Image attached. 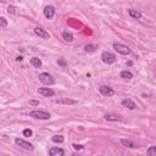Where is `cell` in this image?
I'll use <instances>...</instances> for the list:
<instances>
[{"label": "cell", "mask_w": 156, "mask_h": 156, "mask_svg": "<svg viewBox=\"0 0 156 156\" xmlns=\"http://www.w3.org/2000/svg\"><path fill=\"white\" fill-rule=\"evenodd\" d=\"M34 33H35V35H38L39 38H43V39H49L50 38L49 32H46V31L44 28H42V27H35L34 28Z\"/></svg>", "instance_id": "8"}, {"label": "cell", "mask_w": 156, "mask_h": 156, "mask_svg": "<svg viewBox=\"0 0 156 156\" xmlns=\"http://www.w3.org/2000/svg\"><path fill=\"white\" fill-rule=\"evenodd\" d=\"M23 135H24V137H32V135H33L32 129H29V128L23 129Z\"/></svg>", "instance_id": "23"}, {"label": "cell", "mask_w": 156, "mask_h": 156, "mask_svg": "<svg viewBox=\"0 0 156 156\" xmlns=\"http://www.w3.org/2000/svg\"><path fill=\"white\" fill-rule=\"evenodd\" d=\"M15 143H16L18 146H21L22 149H24V150L32 151L33 149H34L33 144H31V143H28V141H26V140H23V139H20V138H16V139H15Z\"/></svg>", "instance_id": "5"}, {"label": "cell", "mask_w": 156, "mask_h": 156, "mask_svg": "<svg viewBox=\"0 0 156 156\" xmlns=\"http://www.w3.org/2000/svg\"><path fill=\"white\" fill-rule=\"evenodd\" d=\"M71 156H78V155H77V154H73V155H71Z\"/></svg>", "instance_id": "29"}, {"label": "cell", "mask_w": 156, "mask_h": 156, "mask_svg": "<svg viewBox=\"0 0 156 156\" xmlns=\"http://www.w3.org/2000/svg\"><path fill=\"white\" fill-rule=\"evenodd\" d=\"M120 143H121L123 146H126V148H128V149H137V148H138V145H137L134 141L129 140V139H121Z\"/></svg>", "instance_id": "12"}, {"label": "cell", "mask_w": 156, "mask_h": 156, "mask_svg": "<svg viewBox=\"0 0 156 156\" xmlns=\"http://www.w3.org/2000/svg\"><path fill=\"white\" fill-rule=\"evenodd\" d=\"M16 60H17V61H22V60H23V58H22V56H17Z\"/></svg>", "instance_id": "27"}, {"label": "cell", "mask_w": 156, "mask_h": 156, "mask_svg": "<svg viewBox=\"0 0 156 156\" xmlns=\"http://www.w3.org/2000/svg\"><path fill=\"white\" fill-rule=\"evenodd\" d=\"M31 104H32V105H38L39 101H34V100H32V101H31Z\"/></svg>", "instance_id": "26"}, {"label": "cell", "mask_w": 156, "mask_h": 156, "mask_svg": "<svg viewBox=\"0 0 156 156\" xmlns=\"http://www.w3.org/2000/svg\"><path fill=\"white\" fill-rule=\"evenodd\" d=\"M72 146H73L74 150H83V149H84L83 145H79V144H73Z\"/></svg>", "instance_id": "24"}, {"label": "cell", "mask_w": 156, "mask_h": 156, "mask_svg": "<svg viewBox=\"0 0 156 156\" xmlns=\"http://www.w3.org/2000/svg\"><path fill=\"white\" fill-rule=\"evenodd\" d=\"M39 80L43 83V84H45V85H53L55 83V79L54 77L51 76V74H49L48 72H43L39 74Z\"/></svg>", "instance_id": "3"}, {"label": "cell", "mask_w": 156, "mask_h": 156, "mask_svg": "<svg viewBox=\"0 0 156 156\" xmlns=\"http://www.w3.org/2000/svg\"><path fill=\"white\" fill-rule=\"evenodd\" d=\"M114 49L121 55H129L130 54V49L127 45L121 44V43H114Z\"/></svg>", "instance_id": "4"}, {"label": "cell", "mask_w": 156, "mask_h": 156, "mask_svg": "<svg viewBox=\"0 0 156 156\" xmlns=\"http://www.w3.org/2000/svg\"><path fill=\"white\" fill-rule=\"evenodd\" d=\"M127 65H128V66H132V65H133V62H132V61H128V62H127Z\"/></svg>", "instance_id": "28"}, {"label": "cell", "mask_w": 156, "mask_h": 156, "mask_svg": "<svg viewBox=\"0 0 156 156\" xmlns=\"http://www.w3.org/2000/svg\"><path fill=\"white\" fill-rule=\"evenodd\" d=\"M95 49H96V46H95V45H93V44H88V45H85L84 50H85L87 53H93V51H95Z\"/></svg>", "instance_id": "21"}, {"label": "cell", "mask_w": 156, "mask_h": 156, "mask_svg": "<svg viewBox=\"0 0 156 156\" xmlns=\"http://www.w3.org/2000/svg\"><path fill=\"white\" fill-rule=\"evenodd\" d=\"M121 105L123 106V107L130 110V111H133V110L137 109V104L132 100V99H128V98L127 99H123V100L121 101Z\"/></svg>", "instance_id": "7"}, {"label": "cell", "mask_w": 156, "mask_h": 156, "mask_svg": "<svg viewBox=\"0 0 156 156\" xmlns=\"http://www.w3.org/2000/svg\"><path fill=\"white\" fill-rule=\"evenodd\" d=\"M0 27L1 28H6L8 27V20H6L5 17H0Z\"/></svg>", "instance_id": "22"}, {"label": "cell", "mask_w": 156, "mask_h": 156, "mask_svg": "<svg viewBox=\"0 0 156 156\" xmlns=\"http://www.w3.org/2000/svg\"><path fill=\"white\" fill-rule=\"evenodd\" d=\"M51 140H53V143H59V144H61V143L65 141V137L64 135H54V137H51Z\"/></svg>", "instance_id": "19"}, {"label": "cell", "mask_w": 156, "mask_h": 156, "mask_svg": "<svg viewBox=\"0 0 156 156\" xmlns=\"http://www.w3.org/2000/svg\"><path fill=\"white\" fill-rule=\"evenodd\" d=\"M101 60H103L104 64H106V65H112V64H115V62H116L117 58H116L115 54H112L110 51H104L101 54Z\"/></svg>", "instance_id": "2"}, {"label": "cell", "mask_w": 156, "mask_h": 156, "mask_svg": "<svg viewBox=\"0 0 156 156\" xmlns=\"http://www.w3.org/2000/svg\"><path fill=\"white\" fill-rule=\"evenodd\" d=\"M58 64H59L60 66H62V67H66V62L62 60V59H59V60H58Z\"/></svg>", "instance_id": "25"}, {"label": "cell", "mask_w": 156, "mask_h": 156, "mask_svg": "<svg viewBox=\"0 0 156 156\" xmlns=\"http://www.w3.org/2000/svg\"><path fill=\"white\" fill-rule=\"evenodd\" d=\"M104 118L106 121H109V122H124V120L121 116L115 115V114H106L104 116Z\"/></svg>", "instance_id": "10"}, {"label": "cell", "mask_w": 156, "mask_h": 156, "mask_svg": "<svg viewBox=\"0 0 156 156\" xmlns=\"http://www.w3.org/2000/svg\"><path fill=\"white\" fill-rule=\"evenodd\" d=\"M55 104H59V105H76L77 101L66 98V99H59V100H55Z\"/></svg>", "instance_id": "14"}, {"label": "cell", "mask_w": 156, "mask_h": 156, "mask_svg": "<svg viewBox=\"0 0 156 156\" xmlns=\"http://www.w3.org/2000/svg\"><path fill=\"white\" fill-rule=\"evenodd\" d=\"M38 93L42 96H53L55 94V92L53 89H50V88H39Z\"/></svg>", "instance_id": "13"}, {"label": "cell", "mask_w": 156, "mask_h": 156, "mask_svg": "<svg viewBox=\"0 0 156 156\" xmlns=\"http://www.w3.org/2000/svg\"><path fill=\"white\" fill-rule=\"evenodd\" d=\"M62 37H64V39H65L66 42H68V43L73 42V34H72L71 32H68V31H66V32L62 33Z\"/></svg>", "instance_id": "18"}, {"label": "cell", "mask_w": 156, "mask_h": 156, "mask_svg": "<svg viewBox=\"0 0 156 156\" xmlns=\"http://www.w3.org/2000/svg\"><path fill=\"white\" fill-rule=\"evenodd\" d=\"M44 16L48 20H53L54 16H55V8L51 5H46L44 8Z\"/></svg>", "instance_id": "9"}, {"label": "cell", "mask_w": 156, "mask_h": 156, "mask_svg": "<svg viewBox=\"0 0 156 156\" xmlns=\"http://www.w3.org/2000/svg\"><path fill=\"white\" fill-rule=\"evenodd\" d=\"M65 155V151H64V149H61V148H51L50 150H49V156H64Z\"/></svg>", "instance_id": "11"}, {"label": "cell", "mask_w": 156, "mask_h": 156, "mask_svg": "<svg viewBox=\"0 0 156 156\" xmlns=\"http://www.w3.org/2000/svg\"><path fill=\"white\" fill-rule=\"evenodd\" d=\"M31 65L34 66L35 68H40L42 67V60L38 58H32L31 59Z\"/></svg>", "instance_id": "16"}, {"label": "cell", "mask_w": 156, "mask_h": 156, "mask_svg": "<svg viewBox=\"0 0 156 156\" xmlns=\"http://www.w3.org/2000/svg\"><path fill=\"white\" fill-rule=\"evenodd\" d=\"M120 77L121 78H123V79H132L133 78V74H132V72H129V71H122L121 73H120Z\"/></svg>", "instance_id": "17"}, {"label": "cell", "mask_w": 156, "mask_h": 156, "mask_svg": "<svg viewBox=\"0 0 156 156\" xmlns=\"http://www.w3.org/2000/svg\"><path fill=\"white\" fill-rule=\"evenodd\" d=\"M29 116L32 118H35V120H50L51 115L49 112H45V111H40V110H34L32 112H29Z\"/></svg>", "instance_id": "1"}, {"label": "cell", "mask_w": 156, "mask_h": 156, "mask_svg": "<svg viewBox=\"0 0 156 156\" xmlns=\"http://www.w3.org/2000/svg\"><path fill=\"white\" fill-rule=\"evenodd\" d=\"M99 92H100V94L104 95V96H114L115 95V90L110 88L107 85H101L99 87Z\"/></svg>", "instance_id": "6"}, {"label": "cell", "mask_w": 156, "mask_h": 156, "mask_svg": "<svg viewBox=\"0 0 156 156\" xmlns=\"http://www.w3.org/2000/svg\"><path fill=\"white\" fill-rule=\"evenodd\" d=\"M148 156H156V146H150L146 150Z\"/></svg>", "instance_id": "20"}, {"label": "cell", "mask_w": 156, "mask_h": 156, "mask_svg": "<svg viewBox=\"0 0 156 156\" xmlns=\"http://www.w3.org/2000/svg\"><path fill=\"white\" fill-rule=\"evenodd\" d=\"M128 15L133 18V20H140L141 18V12L138 10H133V9H129L128 10Z\"/></svg>", "instance_id": "15"}]
</instances>
